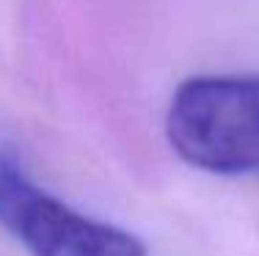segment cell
I'll use <instances>...</instances> for the list:
<instances>
[{
    "label": "cell",
    "mask_w": 259,
    "mask_h": 256,
    "mask_svg": "<svg viewBox=\"0 0 259 256\" xmlns=\"http://www.w3.org/2000/svg\"><path fill=\"white\" fill-rule=\"evenodd\" d=\"M182 160L212 174L259 171V77H193L177 88L165 119Z\"/></svg>",
    "instance_id": "cell-1"
},
{
    "label": "cell",
    "mask_w": 259,
    "mask_h": 256,
    "mask_svg": "<svg viewBox=\"0 0 259 256\" xmlns=\"http://www.w3.org/2000/svg\"><path fill=\"white\" fill-rule=\"evenodd\" d=\"M0 226L30 256H149L135 234L83 215L39 187L0 149Z\"/></svg>",
    "instance_id": "cell-2"
}]
</instances>
